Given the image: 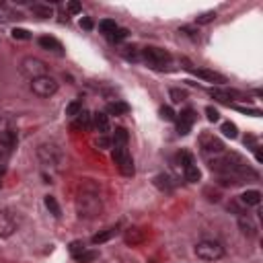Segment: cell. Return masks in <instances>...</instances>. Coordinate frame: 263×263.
<instances>
[{"label":"cell","mask_w":263,"mask_h":263,"mask_svg":"<svg viewBox=\"0 0 263 263\" xmlns=\"http://www.w3.org/2000/svg\"><path fill=\"white\" fill-rule=\"evenodd\" d=\"M101 210H103V202L99 196V189L93 183L81 185L79 196H76V212H79V216L91 220L99 216Z\"/></svg>","instance_id":"1"},{"label":"cell","mask_w":263,"mask_h":263,"mask_svg":"<svg viewBox=\"0 0 263 263\" xmlns=\"http://www.w3.org/2000/svg\"><path fill=\"white\" fill-rule=\"evenodd\" d=\"M196 255L202 261H218L224 257V247L222 243L212 241V239H203L196 245Z\"/></svg>","instance_id":"2"},{"label":"cell","mask_w":263,"mask_h":263,"mask_svg":"<svg viewBox=\"0 0 263 263\" xmlns=\"http://www.w3.org/2000/svg\"><path fill=\"white\" fill-rule=\"evenodd\" d=\"M142 58L150 68H157V70H164L173 60L171 54L162 47H146V50H142Z\"/></svg>","instance_id":"3"},{"label":"cell","mask_w":263,"mask_h":263,"mask_svg":"<svg viewBox=\"0 0 263 263\" xmlns=\"http://www.w3.org/2000/svg\"><path fill=\"white\" fill-rule=\"evenodd\" d=\"M111 159H113L115 167H118V171L123 175V177H132V175L136 173L134 159H132V154L125 146H115L113 152H111Z\"/></svg>","instance_id":"4"},{"label":"cell","mask_w":263,"mask_h":263,"mask_svg":"<svg viewBox=\"0 0 263 263\" xmlns=\"http://www.w3.org/2000/svg\"><path fill=\"white\" fill-rule=\"evenodd\" d=\"M58 89H60V86H58V81L52 79L50 74L31 81V91H33V95L40 97V99H50V97H54L58 93Z\"/></svg>","instance_id":"5"},{"label":"cell","mask_w":263,"mask_h":263,"mask_svg":"<svg viewBox=\"0 0 263 263\" xmlns=\"http://www.w3.org/2000/svg\"><path fill=\"white\" fill-rule=\"evenodd\" d=\"M21 72H23V76H27L29 81L41 79V76H47V64L43 60H40V58L29 56L21 62Z\"/></svg>","instance_id":"6"},{"label":"cell","mask_w":263,"mask_h":263,"mask_svg":"<svg viewBox=\"0 0 263 263\" xmlns=\"http://www.w3.org/2000/svg\"><path fill=\"white\" fill-rule=\"evenodd\" d=\"M37 154H40V161L47 167H56L58 162H60V148H58L56 144H41L40 148H37Z\"/></svg>","instance_id":"7"},{"label":"cell","mask_w":263,"mask_h":263,"mask_svg":"<svg viewBox=\"0 0 263 263\" xmlns=\"http://www.w3.org/2000/svg\"><path fill=\"white\" fill-rule=\"evenodd\" d=\"M198 120V113L193 111V109H183L177 118H175V121H177V132L181 136H187L193 128V123H196Z\"/></svg>","instance_id":"8"},{"label":"cell","mask_w":263,"mask_h":263,"mask_svg":"<svg viewBox=\"0 0 263 263\" xmlns=\"http://www.w3.org/2000/svg\"><path fill=\"white\" fill-rule=\"evenodd\" d=\"M17 232V220L13 214L0 210V239H8Z\"/></svg>","instance_id":"9"},{"label":"cell","mask_w":263,"mask_h":263,"mask_svg":"<svg viewBox=\"0 0 263 263\" xmlns=\"http://www.w3.org/2000/svg\"><path fill=\"white\" fill-rule=\"evenodd\" d=\"M200 146H202V150L206 152V154H222L224 152V146L218 138H214L212 134H203L202 138H200Z\"/></svg>","instance_id":"10"},{"label":"cell","mask_w":263,"mask_h":263,"mask_svg":"<svg viewBox=\"0 0 263 263\" xmlns=\"http://www.w3.org/2000/svg\"><path fill=\"white\" fill-rule=\"evenodd\" d=\"M93 128L99 132L101 136H107V134L111 132V123H109L107 113H103V111H95L93 113Z\"/></svg>","instance_id":"11"},{"label":"cell","mask_w":263,"mask_h":263,"mask_svg":"<svg viewBox=\"0 0 263 263\" xmlns=\"http://www.w3.org/2000/svg\"><path fill=\"white\" fill-rule=\"evenodd\" d=\"M40 45L43 47V50H47V52H54V54H64V45L56 40V37H50V35H43V37H40Z\"/></svg>","instance_id":"12"},{"label":"cell","mask_w":263,"mask_h":263,"mask_svg":"<svg viewBox=\"0 0 263 263\" xmlns=\"http://www.w3.org/2000/svg\"><path fill=\"white\" fill-rule=\"evenodd\" d=\"M17 132L15 130H4V132H0V146H2L4 150H13L17 148Z\"/></svg>","instance_id":"13"},{"label":"cell","mask_w":263,"mask_h":263,"mask_svg":"<svg viewBox=\"0 0 263 263\" xmlns=\"http://www.w3.org/2000/svg\"><path fill=\"white\" fill-rule=\"evenodd\" d=\"M72 128L74 130H91L93 128V113L82 109L79 115H76V121H74Z\"/></svg>","instance_id":"14"},{"label":"cell","mask_w":263,"mask_h":263,"mask_svg":"<svg viewBox=\"0 0 263 263\" xmlns=\"http://www.w3.org/2000/svg\"><path fill=\"white\" fill-rule=\"evenodd\" d=\"M239 226L243 230V235L245 237H255L257 235V226L253 224V220L247 216V214H241L239 216Z\"/></svg>","instance_id":"15"},{"label":"cell","mask_w":263,"mask_h":263,"mask_svg":"<svg viewBox=\"0 0 263 263\" xmlns=\"http://www.w3.org/2000/svg\"><path fill=\"white\" fill-rule=\"evenodd\" d=\"M241 203L243 206H259L261 203V191L259 189H247L241 196Z\"/></svg>","instance_id":"16"},{"label":"cell","mask_w":263,"mask_h":263,"mask_svg":"<svg viewBox=\"0 0 263 263\" xmlns=\"http://www.w3.org/2000/svg\"><path fill=\"white\" fill-rule=\"evenodd\" d=\"M196 76H200V79L208 81V82H216V84L226 82V76H222V74L214 72V70H196Z\"/></svg>","instance_id":"17"},{"label":"cell","mask_w":263,"mask_h":263,"mask_svg":"<svg viewBox=\"0 0 263 263\" xmlns=\"http://www.w3.org/2000/svg\"><path fill=\"white\" fill-rule=\"evenodd\" d=\"M125 243L128 245H140V243L144 241V230H140V228H130V230H125Z\"/></svg>","instance_id":"18"},{"label":"cell","mask_w":263,"mask_h":263,"mask_svg":"<svg viewBox=\"0 0 263 263\" xmlns=\"http://www.w3.org/2000/svg\"><path fill=\"white\" fill-rule=\"evenodd\" d=\"M130 111V105L123 101H113L107 105V115H125Z\"/></svg>","instance_id":"19"},{"label":"cell","mask_w":263,"mask_h":263,"mask_svg":"<svg viewBox=\"0 0 263 263\" xmlns=\"http://www.w3.org/2000/svg\"><path fill=\"white\" fill-rule=\"evenodd\" d=\"M183 175H185V179H187L189 183H198L202 179V173H200L196 162H191V164H187V167H183Z\"/></svg>","instance_id":"20"},{"label":"cell","mask_w":263,"mask_h":263,"mask_svg":"<svg viewBox=\"0 0 263 263\" xmlns=\"http://www.w3.org/2000/svg\"><path fill=\"white\" fill-rule=\"evenodd\" d=\"M128 140H130L128 130H125V128H115L113 138H111V144L113 146H125V144H128Z\"/></svg>","instance_id":"21"},{"label":"cell","mask_w":263,"mask_h":263,"mask_svg":"<svg viewBox=\"0 0 263 263\" xmlns=\"http://www.w3.org/2000/svg\"><path fill=\"white\" fill-rule=\"evenodd\" d=\"M43 203H45V208L50 210V214H52L54 218H60V216H62V210H60V206H58V202H56L54 196H45Z\"/></svg>","instance_id":"22"},{"label":"cell","mask_w":263,"mask_h":263,"mask_svg":"<svg viewBox=\"0 0 263 263\" xmlns=\"http://www.w3.org/2000/svg\"><path fill=\"white\" fill-rule=\"evenodd\" d=\"M115 29H118V23L111 21V19H103V21H99V31L103 35H107V37H109Z\"/></svg>","instance_id":"23"},{"label":"cell","mask_w":263,"mask_h":263,"mask_svg":"<svg viewBox=\"0 0 263 263\" xmlns=\"http://www.w3.org/2000/svg\"><path fill=\"white\" fill-rule=\"evenodd\" d=\"M31 11H33L37 17H41V19H50V17L54 15V11H52L50 4H33Z\"/></svg>","instance_id":"24"},{"label":"cell","mask_w":263,"mask_h":263,"mask_svg":"<svg viewBox=\"0 0 263 263\" xmlns=\"http://www.w3.org/2000/svg\"><path fill=\"white\" fill-rule=\"evenodd\" d=\"M115 228H107V230H103V232H99V235H95L93 239H91V243L93 245H101V243H105V241H109L113 235H115Z\"/></svg>","instance_id":"25"},{"label":"cell","mask_w":263,"mask_h":263,"mask_svg":"<svg viewBox=\"0 0 263 263\" xmlns=\"http://www.w3.org/2000/svg\"><path fill=\"white\" fill-rule=\"evenodd\" d=\"M97 257H99V251H86V249H84L81 255H76L74 259L79 261V263H93Z\"/></svg>","instance_id":"26"},{"label":"cell","mask_w":263,"mask_h":263,"mask_svg":"<svg viewBox=\"0 0 263 263\" xmlns=\"http://www.w3.org/2000/svg\"><path fill=\"white\" fill-rule=\"evenodd\" d=\"M222 134L226 136V138H237L239 130H237V125L232 123V121H224V123H222Z\"/></svg>","instance_id":"27"},{"label":"cell","mask_w":263,"mask_h":263,"mask_svg":"<svg viewBox=\"0 0 263 263\" xmlns=\"http://www.w3.org/2000/svg\"><path fill=\"white\" fill-rule=\"evenodd\" d=\"M154 183H157V187H161V189H173V179L169 177V175H159L157 179H154Z\"/></svg>","instance_id":"28"},{"label":"cell","mask_w":263,"mask_h":263,"mask_svg":"<svg viewBox=\"0 0 263 263\" xmlns=\"http://www.w3.org/2000/svg\"><path fill=\"white\" fill-rule=\"evenodd\" d=\"M81 111H82V103L81 101H72L70 105L66 107V115H68V118H76Z\"/></svg>","instance_id":"29"},{"label":"cell","mask_w":263,"mask_h":263,"mask_svg":"<svg viewBox=\"0 0 263 263\" xmlns=\"http://www.w3.org/2000/svg\"><path fill=\"white\" fill-rule=\"evenodd\" d=\"M128 29H121V27H118V29H115V31L109 35V40L111 41H115V43H120V41H123L125 40V37H128Z\"/></svg>","instance_id":"30"},{"label":"cell","mask_w":263,"mask_h":263,"mask_svg":"<svg viewBox=\"0 0 263 263\" xmlns=\"http://www.w3.org/2000/svg\"><path fill=\"white\" fill-rule=\"evenodd\" d=\"M68 249H70V255H72V257H76V255H81V253H82L86 247H84V243H82V241H72V243H70V247H68Z\"/></svg>","instance_id":"31"},{"label":"cell","mask_w":263,"mask_h":263,"mask_svg":"<svg viewBox=\"0 0 263 263\" xmlns=\"http://www.w3.org/2000/svg\"><path fill=\"white\" fill-rule=\"evenodd\" d=\"M159 113H161V118H162L164 121H175V118H177V113H175L171 107H161Z\"/></svg>","instance_id":"32"},{"label":"cell","mask_w":263,"mask_h":263,"mask_svg":"<svg viewBox=\"0 0 263 263\" xmlns=\"http://www.w3.org/2000/svg\"><path fill=\"white\" fill-rule=\"evenodd\" d=\"M214 19H216V13L214 11H208V13H203L198 17V25H206V23H212Z\"/></svg>","instance_id":"33"},{"label":"cell","mask_w":263,"mask_h":263,"mask_svg":"<svg viewBox=\"0 0 263 263\" xmlns=\"http://www.w3.org/2000/svg\"><path fill=\"white\" fill-rule=\"evenodd\" d=\"M169 95H171V99L175 101V103H181V101H185V91H181V89H171L169 91Z\"/></svg>","instance_id":"34"},{"label":"cell","mask_w":263,"mask_h":263,"mask_svg":"<svg viewBox=\"0 0 263 263\" xmlns=\"http://www.w3.org/2000/svg\"><path fill=\"white\" fill-rule=\"evenodd\" d=\"M95 146H99L101 150H107V148H111V138H107V136H101L99 140H95Z\"/></svg>","instance_id":"35"},{"label":"cell","mask_w":263,"mask_h":263,"mask_svg":"<svg viewBox=\"0 0 263 263\" xmlns=\"http://www.w3.org/2000/svg\"><path fill=\"white\" fill-rule=\"evenodd\" d=\"M13 37L15 40H29L31 35H29L27 29H13Z\"/></svg>","instance_id":"36"},{"label":"cell","mask_w":263,"mask_h":263,"mask_svg":"<svg viewBox=\"0 0 263 263\" xmlns=\"http://www.w3.org/2000/svg\"><path fill=\"white\" fill-rule=\"evenodd\" d=\"M206 115H208L210 121H218L220 120V113H218V109H214V107H206Z\"/></svg>","instance_id":"37"},{"label":"cell","mask_w":263,"mask_h":263,"mask_svg":"<svg viewBox=\"0 0 263 263\" xmlns=\"http://www.w3.org/2000/svg\"><path fill=\"white\" fill-rule=\"evenodd\" d=\"M81 27L86 29V31H91V29H93V21H91L89 17H82V19H81Z\"/></svg>","instance_id":"38"},{"label":"cell","mask_w":263,"mask_h":263,"mask_svg":"<svg viewBox=\"0 0 263 263\" xmlns=\"http://www.w3.org/2000/svg\"><path fill=\"white\" fill-rule=\"evenodd\" d=\"M68 11L70 13H81V4L79 2H68Z\"/></svg>","instance_id":"39"},{"label":"cell","mask_w":263,"mask_h":263,"mask_svg":"<svg viewBox=\"0 0 263 263\" xmlns=\"http://www.w3.org/2000/svg\"><path fill=\"white\" fill-rule=\"evenodd\" d=\"M2 175H4V167H2V164H0V179H2Z\"/></svg>","instance_id":"40"},{"label":"cell","mask_w":263,"mask_h":263,"mask_svg":"<svg viewBox=\"0 0 263 263\" xmlns=\"http://www.w3.org/2000/svg\"><path fill=\"white\" fill-rule=\"evenodd\" d=\"M0 159H4V148L2 146H0Z\"/></svg>","instance_id":"41"}]
</instances>
